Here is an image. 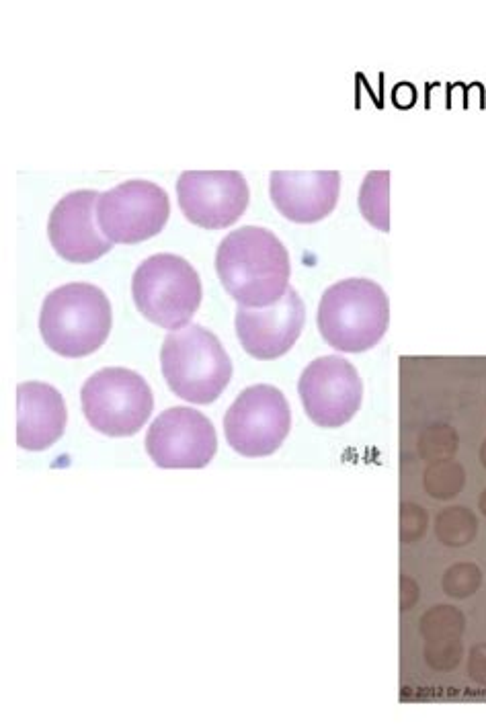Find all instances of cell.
I'll return each mask as SVG.
<instances>
[{"instance_id": "16", "label": "cell", "mask_w": 486, "mask_h": 728, "mask_svg": "<svg viewBox=\"0 0 486 728\" xmlns=\"http://www.w3.org/2000/svg\"><path fill=\"white\" fill-rule=\"evenodd\" d=\"M388 183L390 173L376 171L368 173L363 179L359 191V210L372 226L382 232L390 230V212H388Z\"/></svg>"}, {"instance_id": "17", "label": "cell", "mask_w": 486, "mask_h": 728, "mask_svg": "<svg viewBox=\"0 0 486 728\" xmlns=\"http://www.w3.org/2000/svg\"><path fill=\"white\" fill-rule=\"evenodd\" d=\"M478 530L476 517L472 511L456 507L443 511V515L437 521V534L448 546H464L474 540Z\"/></svg>"}, {"instance_id": "11", "label": "cell", "mask_w": 486, "mask_h": 728, "mask_svg": "<svg viewBox=\"0 0 486 728\" xmlns=\"http://www.w3.org/2000/svg\"><path fill=\"white\" fill-rule=\"evenodd\" d=\"M249 183L238 171H185L177 199L185 218L208 230L228 228L249 206Z\"/></svg>"}, {"instance_id": "19", "label": "cell", "mask_w": 486, "mask_h": 728, "mask_svg": "<svg viewBox=\"0 0 486 728\" xmlns=\"http://www.w3.org/2000/svg\"><path fill=\"white\" fill-rule=\"evenodd\" d=\"M482 583V573L476 564H456L452 566V569L445 573V579H443V589L445 593H448L450 597H458V599H464V597H470L478 591Z\"/></svg>"}, {"instance_id": "15", "label": "cell", "mask_w": 486, "mask_h": 728, "mask_svg": "<svg viewBox=\"0 0 486 728\" xmlns=\"http://www.w3.org/2000/svg\"><path fill=\"white\" fill-rule=\"evenodd\" d=\"M68 411L62 394L44 382L17 386V443L27 452H44L64 435Z\"/></svg>"}, {"instance_id": "3", "label": "cell", "mask_w": 486, "mask_h": 728, "mask_svg": "<svg viewBox=\"0 0 486 728\" xmlns=\"http://www.w3.org/2000/svg\"><path fill=\"white\" fill-rule=\"evenodd\" d=\"M111 304L93 283H66L50 292L39 314L44 343L62 357H87L101 349L111 333Z\"/></svg>"}, {"instance_id": "1", "label": "cell", "mask_w": 486, "mask_h": 728, "mask_svg": "<svg viewBox=\"0 0 486 728\" xmlns=\"http://www.w3.org/2000/svg\"><path fill=\"white\" fill-rule=\"evenodd\" d=\"M216 273L238 306L267 308L288 294L292 263L271 230L242 226L220 242Z\"/></svg>"}, {"instance_id": "2", "label": "cell", "mask_w": 486, "mask_h": 728, "mask_svg": "<svg viewBox=\"0 0 486 728\" xmlns=\"http://www.w3.org/2000/svg\"><path fill=\"white\" fill-rule=\"evenodd\" d=\"M316 320L322 339L333 349L363 353L376 347L388 331V296L372 279H343L322 294Z\"/></svg>"}, {"instance_id": "7", "label": "cell", "mask_w": 486, "mask_h": 728, "mask_svg": "<svg viewBox=\"0 0 486 728\" xmlns=\"http://www.w3.org/2000/svg\"><path fill=\"white\" fill-rule=\"evenodd\" d=\"M292 427L290 404L281 390L267 384L242 390L224 417L228 446L247 458L275 454Z\"/></svg>"}, {"instance_id": "4", "label": "cell", "mask_w": 486, "mask_h": 728, "mask_svg": "<svg viewBox=\"0 0 486 728\" xmlns=\"http://www.w3.org/2000/svg\"><path fill=\"white\" fill-rule=\"evenodd\" d=\"M160 368L169 388L191 404H210L232 378V359L220 339L201 325H187L167 335Z\"/></svg>"}, {"instance_id": "23", "label": "cell", "mask_w": 486, "mask_h": 728, "mask_svg": "<svg viewBox=\"0 0 486 728\" xmlns=\"http://www.w3.org/2000/svg\"><path fill=\"white\" fill-rule=\"evenodd\" d=\"M480 511L486 515V491L482 493V497H480Z\"/></svg>"}, {"instance_id": "10", "label": "cell", "mask_w": 486, "mask_h": 728, "mask_svg": "<svg viewBox=\"0 0 486 728\" xmlns=\"http://www.w3.org/2000/svg\"><path fill=\"white\" fill-rule=\"evenodd\" d=\"M216 450L218 437L212 421L189 407L160 413L146 433V452L158 468H206Z\"/></svg>"}, {"instance_id": "14", "label": "cell", "mask_w": 486, "mask_h": 728, "mask_svg": "<svg viewBox=\"0 0 486 728\" xmlns=\"http://www.w3.org/2000/svg\"><path fill=\"white\" fill-rule=\"evenodd\" d=\"M341 175L337 171H275L269 193L277 212L296 224L327 218L339 201Z\"/></svg>"}, {"instance_id": "20", "label": "cell", "mask_w": 486, "mask_h": 728, "mask_svg": "<svg viewBox=\"0 0 486 728\" xmlns=\"http://www.w3.org/2000/svg\"><path fill=\"white\" fill-rule=\"evenodd\" d=\"M464 484V472L460 466L431 468L427 474V491L437 499H452L460 493Z\"/></svg>"}, {"instance_id": "9", "label": "cell", "mask_w": 486, "mask_h": 728, "mask_svg": "<svg viewBox=\"0 0 486 728\" xmlns=\"http://www.w3.org/2000/svg\"><path fill=\"white\" fill-rule=\"evenodd\" d=\"M298 394L312 423L337 429L357 415L363 382L347 359L324 355L306 366L298 382Z\"/></svg>"}, {"instance_id": "18", "label": "cell", "mask_w": 486, "mask_h": 728, "mask_svg": "<svg viewBox=\"0 0 486 728\" xmlns=\"http://www.w3.org/2000/svg\"><path fill=\"white\" fill-rule=\"evenodd\" d=\"M464 628V618L454 608L431 610L423 620V634L427 640H454L460 638Z\"/></svg>"}, {"instance_id": "22", "label": "cell", "mask_w": 486, "mask_h": 728, "mask_svg": "<svg viewBox=\"0 0 486 728\" xmlns=\"http://www.w3.org/2000/svg\"><path fill=\"white\" fill-rule=\"evenodd\" d=\"M468 673L472 681H476L478 685H486V644H478L472 649Z\"/></svg>"}, {"instance_id": "12", "label": "cell", "mask_w": 486, "mask_h": 728, "mask_svg": "<svg viewBox=\"0 0 486 728\" xmlns=\"http://www.w3.org/2000/svg\"><path fill=\"white\" fill-rule=\"evenodd\" d=\"M101 193L83 189L64 195L48 220V236L54 251L70 261L87 265L113 249V242L97 222V201Z\"/></svg>"}, {"instance_id": "21", "label": "cell", "mask_w": 486, "mask_h": 728, "mask_svg": "<svg viewBox=\"0 0 486 728\" xmlns=\"http://www.w3.org/2000/svg\"><path fill=\"white\" fill-rule=\"evenodd\" d=\"M431 646H435V653L427 651V659L435 669L448 671V669L458 667V663L462 659V644L458 642V638H454V640H437Z\"/></svg>"}, {"instance_id": "13", "label": "cell", "mask_w": 486, "mask_h": 728, "mask_svg": "<svg viewBox=\"0 0 486 728\" xmlns=\"http://www.w3.org/2000/svg\"><path fill=\"white\" fill-rule=\"evenodd\" d=\"M306 308L300 294L290 288L277 304L267 308L236 310V335L251 357L269 361L286 355L302 335Z\"/></svg>"}, {"instance_id": "24", "label": "cell", "mask_w": 486, "mask_h": 728, "mask_svg": "<svg viewBox=\"0 0 486 728\" xmlns=\"http://www.w3.org/2000/svg\"><path fill=\"white\" fill-rule=\"evenodd\" d=\"M480 458H482V464H484V468H486V441H484V446H482V452H480Z\"/></svg>"}, {"instance_id": "5", "label": "cell", "mask_w": 486, "mask_h": 728, "mask_svg": "<svg viewBox=\"0 0 486 728\" xmlns=\"http://www.w3.org/2000/svg\"><path fill=\"white\" fill-rule=\"evenodd\" d=\"M201 279L183 257L160 253L140 263L132 277V298L142 316L160 329L181 331L201 304Z\"/></svg>"}, {"instance_id": "6", "label": "cell", "mask_w": 486, "mask_h": 728, "mask_svg": "<svg viewBox=\"0 0 486 728\" xmlns=\"http://www.w3.org/2000/svg\"><path fill=\"white\" fill-rule=\"evenodd\" d=\"M80 404L95 431L109 437H132L150 419L154 396L138 372L105 368L85 382Z\"/></svg>"}, {"instance_id": "8", "label": "cell", "mask_w": 486, "mask_h": 728, "mask_svg": "<svg viewBox=\"0 0 486 728\" xmlns=\"http://www.w3.org/2000/svg\"><path fill=\"white\" fill-rule=\"evenodd\" d=\"M171 201L160 185L132 179L101 193L97 222L113 245H138L165 228Z\"/></svg>"}]
</instances>
